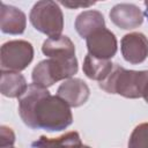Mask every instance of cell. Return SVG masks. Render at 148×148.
Returning <instances> with one entry per match:
<instances>
[{"mask_svg": "<svg viewBox=\"0 0 148 148\" xmlns=\"http://www.w3.org/2000/svg\"><path fill=\"white\" fill-rule=\"evenodd\" d=\"M34 59L31 43L23 39L9 40L2 44L0 51L1 71L21 72L25 69Z\"/></svg>", "mask_w": 148, "mask_h": 148, "instance_id": "5b68a950", "label": "cell"}, {"mask_svg": "<svg viewBox=\"0 0 148 148\" xmlns=\"http://www.w3.org/2000/svg\"><path fill=\"white\" fill-rule=\"evenodd\" d=\"M27 27L25 14L10 5L1 3L0 8V29L3 34L21 35Z\"/></svg>", "mask_w": 148, "mask_h": 148, "instance_id": "30bf717a", "label": "cell"}, {"mask_svg": "<svg viewBox=\"0 0 148 148\" xmlns=\"http://www.w3.org/2000/svg\"><path fill=\"white\" fill-rule=\"evenodd\" d=\"M128 148H148V123L139 124L128 139Z\"/></svg>", "mask_w": 148, "mask_h": 148, "instance_id": "2e32d148", "label": "cell"}, {"mask_svg": "<svg viewBox=\"0 0 148 148\" xmlns=\"http://www.w3.org/2000/svg\"><path fill=\"white\" fill-rule=\"evenodd\" d=\"M145 6L147 7V9L145 10V16H146V17H147V20H148V1H146V2H145Z\"/></svg>", "mask_w": 148, "mask_h": 148, "instance_id": "ffe728a7", "label": "cell"}, {"mask_svg": "<svg viewBox=\"0 0 148 148\" xmlns=\"http://www.w3.org/2000/svg\"><path fill=\"white\" fill-rule=\"evenodd\" d=\"M27 80L20 72L1 71L0 91L3 96L9 98L21 97L28 89Z\"/></svg>", "mask_w": 148, "mask_h": 148, "instance_id": "7c38bea8", "label": "cell"}, {"mask_svg": "<svg viewBox=\"0 0 148 148\" xmlns=\"http://www.w3.org/2000/svg\"><path fill=\"white\" fill-rule=\"evenodd\" d=\"M60 3L62 5V6H65V7H68V8H79V7H81V8H88V7H90V6H92V5H95V2H73V1H60Z\"/></svg>", "mask_w": 148, "mask_h": 148, "instance_id": "ac0fdd59", "label": "cell"}, {"mask_svg": "<svg viewBox=\"0 0 148 148\" xmlns=\"http://www.w3.org/2000/svg\"><path fill=\"white\" fill-rule=\"evenodd\" d=\"M34 148H83L80 135L77 132L72 131L58 138L40 136L32 142Z\"/></svg>", "mask_w": 148, "mask_h": 148, "instance_id": "5bb4252c", "label": "cell"}, {"mask_svg": "<svg viewBox=\"0 0 148 148\" xmlns=\"http://www.w3.org/2000/svg\"><path fill=\"white\" fill-rule=\"evenodd\" d=\"M90 95L88 84L77 77H71L65 80L57 90V96L65 101L72 108H79L83 105Z\"/></svg>", "mask_w": 148, "mask_h": 148, "instance_id": "ba28073f", "label": "cell"}, {"mask_svg": "<svg viewBox=\"0 0 148 148\" xmlns=\"http://www.w3.org/2000/svg\"><path fill=\"white\" fill-rule=\"evenodd\" d=\"M147 80L148 71H128L113 64L110 74L98 82V86L109 94H117L126 98H139Z\"/></svg>", "mask_w": 148, "mask_h": 148, "instance_id": "7a4b0ae2", "label": "cell"}, {"mask_svg": "<svg viewBox=\"0 0 148 148\" xmlns=\"http://www.w3.org/2000/svg\"><path fill=\"white\" fill-rule=\"evenodd\" d=\"M69 108L59 96L51 95L46 88L35 83L18 98L20 117L32 130L56 132L67 128L73 123Z\"/></svg>", "mask_w": 148, "mask_h": 148, "instance_id": "6da1fadb", "label": "cell"}, {"mask_svg": "<svg viewBox=\"0 0 148 148\" xmlns=\"http://www.w3.org/2000/svg\"><path fill=\"white\" fill-rule=\"evenodd\" d=\"M8 148H14V147H8Z\"/></svg>", "mask_w": 148, "mask_h": 148, "instance_id": "44dd1931", "label": "cell"}, {"mask_svg": "<svg viewBox=\"0 0 148 148\" xmlns=\"http://www.w3.org/2000/svg\"><path fill=\"white\" fill-rule=\"evenodd\" d=\"M141 97H143V99H145V101L148 103V80L146 81V83H145V86H143Z\"/></svg>", "mask_w": 148, "mask_h": 148, "instance_id": "d6986e66", "label": "cell"}, {"mask_svg": "<svg viewBox=\"0 0 148 148\" xmlns=\"http://www.w3.org/2000/svg\"><path fill=\"white\" fill-rule=\"evenodd\" d=\"M42 52L49 58H71L75 57V46L69 37L61 35L44 40Z\"/></svg>", "mask_w": 148, "mask_h": 148, "instance_id": "8fae6325", "label": "cell"}, {"mask_svg": "<svg viewBox=\"0 0 148 148\" xmlns=\"http://www.w3.org/2000/svg\"><path fill=\"white\" fill-rule=\"evenodd\" d=\"M29 18L36 30L50 38L61 36L64 29V15L57 2L51 0L36 2L31 8Z\"/></svg>", "mask_w": 148, "mask_h": 148, "instance_id": "277c9868", "label": "cell"}, {"mask_svg": "<svg viewBox=\"0 0 148 148\" xmlns=\"http://www.w3.org/2000/svg\"><path fill=\"white\" fill-rule=\"evenodd\" d=\"M112 67H113V64L110 60L98 59L90 54H87L83 60L82 69L87 77L101 82L110 74Z\"/></svg>", "mask_w": 148, "mask_h": 148, "instance_id": "9a60e30c", "label": "cell"}, {"mask_svg": "<svg viewBox=\"0 0 148 148\" xmlns=\"http://www.w3.org/2000/svg\"><path fill=\"white\" fill-rule=\"evenodd\" d=\"M15 142V133L8 126H0V148L13 147Z\"/></svg>", "mask_w": 148, "mask_h": 148, "instance_id": "e0dca14e", "label": "cell"}, {"mask_svg": "<svg viewBox=\"0 0 148 148\" xmlns=\"http://www.w3.org/2000/svg\"><path fill=\"white\" fill-rule=\"evenodd\" d=\"M103 28H105L104 16L98 10H84L75 20V30L82 38H87Z\"/></svg>", "mask_w": 148, "mask_h": 148, "instance_id": "4fadbf2b", "label": "cell"}, {"mask_svg": "<svg viewBox=\"0 0 148 148\" xmlns=\"http://www.w3.org/2000/svg\"><path fill=\"white\" fill-rule=\"evenodd\" d=\"M88 54L98 59H111L117 52V38L114 34L106 29H99L86 38Z\"/></svg>", "mask_w": 148, "mask_h": 148, "instance_id": "8992f818", "label": "cell"}, {"mask_svg": "<svg viewBox=\"0 0 148 148\" xmlns=\"http://www.w3.org/2000/svg\"><path fill=\"white\" fill-rule=\"evenodd\" d=\"M109 15L112 23L124 30L138 28L143 22L142 12L133 3H118L112 7Z\"/></svg>", "mask_w": 148, "mask_h": 148, "instance_id": "9c48e42d", "label": "cell"}, {"mask_svg": "<svg viewBox=\"0 0 148 148\" xmlns=\"http://www.w3.org/2000/svg\"><path fill=\"white\" fill-rule=\"evenodd\" d=\"M120 49L127 62L132 65L141 64L148 57V38L141 32L127 34L121 38Z\"/></svg>", "mask_w": 148, "mask_h": 148, "instance_id": "52a82bcc", "label": "cell"}, {"mask_svg": "<svg viewBox=\"0 0 148 148\" xmlns=\"http://www.w3.org/2000/svg\"><path fill=\"white\" fill-rule=\"evenodd\" d=\"M79 65L76 57L49 58L37 64L32 71V82L43 88L53 86L60 80L71 79L77 73Z\"/></svg>", "mask_w": 148, "mask_h": 148, "instance_id": "3957f363", "label": "cell"}]
</instances>
